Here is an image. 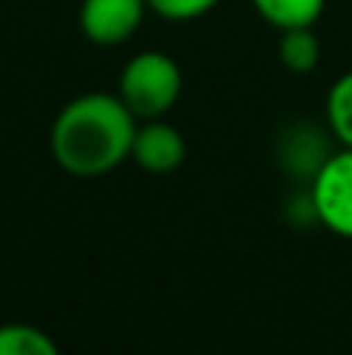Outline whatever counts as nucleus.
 <instances>
[{
    "label": "nucleus",
    "instance_id": "1",
    "mask_svg": "<svg viewBox=\"0 0 352 355\" xmlns=\"http://www.w3.org/2000/svg\"><path fill=\"white\" fill-rule=\"evenodd\" d=\"M141 119L118 94H81L56 112L50 125V153L62 172L75 178L109 175L131 159Z\"/></svg>",
    "mask_w": 352,
    "mask_h": 355
},
{
    "label": "nucleus",
    "instance_id": "2",
    "mask_svg": "<svg viewBox=\"0 0 352 355\" xmlns=\"http://www.w3.org/2000/svg\"><path fill=\"white\" fill-rule=\"evenodd\" d=\"M181 91H184V75L175 56L162 50H143L131 56L118 72L116 94L141 122H150V119H166V112L181 100Z\"/></svg>",
    "mask_w": 352,
    "mask_h": 355
},
{
    "label": "nucleus",
    "instance_id": "3",
    "mask_svg": "<svg viewBox=\"0 0 352 355\" xmlns=\"http://www.w3.org/2000/svg\"><path fill=\"white\" fill-rule=\"evenodd\" d=\"M309 209L331 234L352 240V150L328 153L309 184Z\"/></svg>",
    "mask_w": 352,
    "mask_h": 355
},
{
    "label": "nucleus",
    "instance_id": "4",
    "mask_svg": "<svg viewBox=\"0 0 352 355\" xmlns=\"http://www.w3.org/2000/svg\"><path fill=\"white\" fill-rule=\"evenodd\" d=\"M147 12V0H81L78 25L97 47H118L137 35Z\"/></svg>",
    "mask_w": 352,
    "mask_h": 355
},
{
    "label": "nucleus",
    "instance_id": "5",
    "mask_svg": "<svg viewBox=\"0 0 352 355\" xmlns=\"http://www.w3.org/2000/svg\"><path fill=\"white\" fill-rule=\"evenodd\" d=\"M131 159L150 175H168L181 168L187 159V144L175 125L166 119H150V122L137 125L134 147H131Z\"/></svg>",
    "mask_w": 352,
    "mask_h": 355
},
{
    "label": "nucleus",
    "instance_id": "6",
    "mask_svg": "<svg viewBox=\"0 0 352 355\" xmlns=\"http://www.w3.org/2000/svg\"><path fill=\"white\" fill-rule=\"evenodd\" d=\"M328 0H253L256 12L265 19L272 28H312L322 19Z\"/></svg>",
    "mask_w": 352,
    "mask_h": 355
},
{
    "label": "nucleus",
    "instance_id": "7",
    "mask_svg": "<svg viewBox=\"0 0 352 355\" xmlns=\"http://www.w3.org/2000/svg\"><path fill=\"white\" fill-rule=\"evenodd\" d=\"M278 56L287 72H293V75L312 72V69L318 66V60H322V41H318V35H315V25H312V28L281 31Z\"/></svg>",
    "mask_w": 352,
    "mask_h": 355
},
{
    "label": "nucleus",
    "instance_id": "8",
    "mask_svg": "<svg viewBox=\"0 0 352 355\" xmlns=\"http://www.w3.org/2000/svg\"><path fill=\"white\" fill-rule=\"evenodd\" d=\"M0 355H62L47 331L35 324H0Z\"/></svg>",
    "mask_w": 352,
    "mask_h": 355
},
{
    "label": "nucleus",
    "instance_id": "9",
    "mask_svg": "<svg viewBox=\"0 0 352 355\" xmlns=\"http://www.w3.org/2000/svg\"><path fill=\"white\" fill-rule=\"evenodd\" d=\"M324 116H328V128L337 137V144L352 150V72H343L331 85Z\"/></svg>",
    "mask_w": 352,
    "mask_h": 355
},
{
    "label": "nucleus",
    "instance_id": "10",
    "mask_svg": "<svg viewBox=\"0 0 352 355\" xmlns=\"http://www.w3.org/2000/svg\"><path fill=\"white\" fill-rule=\"evenodd\" d=\"M150 12H156L159 19H168V22H191V19H200L206 12H212L222 0H147Z\"/></svg>",
    "mask_w": 352,
    "mask_h": 355
}]
</instances>
